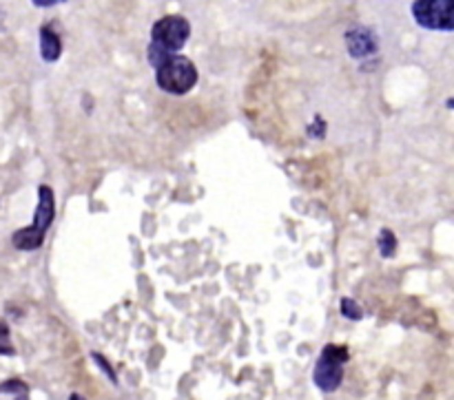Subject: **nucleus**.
Masks as SVG:
<instances>
[{"label": "nucleus", "instance_id": "obj_1", "mask_svg": "<svg viewBox=\"0 0 454 400\" xmlns=\"http://www.w3.org/2000/svg\"><path fill=\"white\" fill-rule=\"evenodd\" d=\"M191 38V23L184 16H164L151 29V43L146 58L153 69L166 62L173 54H180L186 40Z\"/></svg>", "mask_w": 454, "mask_h": 400}, {"label": "nucleus", "instance_id": "obj_2", "mask_svg": "<svg viewBox=\"0 0 454 400\" xmlns=\"http://www.w3.org/2000/svg\"><path fill=\"white\" fill-rule=\"evenodd\" d=\"M56 219V197L54 191L47 184L38 186V206L34 213V222L32 226L16 230L12 235V244L16 250H23V252H32V250H38L43 246L45 237L49 233Z\"/></svg>", "mask_w": 454, "mask_h": 400}, {"label": "nucleus", "instance_id": "obj_3", "mask_svg": "<svg viewBox=\"0 0 454 400\" xmlns=\"http://www.w3.org/2000/svg\"><path fill=\"white\" fill-rule=\"evenodd\" d=\"M200 73H197V67L191 58L173 54L166 62H162L155 69V82L162 91L171 93V95H186L191 93Z\"/></svg>", "mask_w": 454, "mask_h": 400}, {"label": "nucleus", "instance_id": "obj_4", "mask_svg": "<svg viewBox=\"0 0 454 400\" xmlns=\"http://www.w3.org/2000/svg\"><path fill=\"white\" fill-rule=\"evenodd\" d=\"M350 361V352L346 345L328 343L324 345L321 356L315 363L313 381L324 394H330L339 389L343 383V374H346V363Z\"/></svg>", "mask_w": 454, "mask_h": 400}, {"label": "nucleus", "instance_id": "obj_5", "mask_svg": "<svg viewBox=\"0 0 454 400\" xmlns=\"http://www.w3.org/2000/svg\"><path fill=\"white\" fill-rule=\"evenodd\" d=\"M412 18L428 32H454V0H414Z\"/></svg>", "mask_w": 454, "mask_h": 400}, {"label": "nucleus", "instance_id": "obj_6", "mask_svg": "<svg viewBox=\"0 0 454 400\" xmlns=\"http://www.w3.org/2000/svg\"><path fill=\"white\" fill-rule=\"evenodd\" d=\"M343 43H346L348 56L352 60H366L379 51V38L374 34V29L366 25L348 27L346 36H343Z\"/></svg>", "mask_w": 454, "mask_h": 400}, {"label": "nucleus", "instance_id": "obj_7", "mask_svg": "<svg viewBox=\"0 0 454 400\" xmlns=\"http://www.w3.org/2000/svg\"><path fill=\"white\" fill-rule=\"evenodd\" d=\"M63 56V40L52 25L41 27V58L45 62L54 64Z\"/></svg>", "mask_w": 454, "mask_h": 400}, {"label": "nucleus", "instance_id": "obj_8", "mask_svg": "<svg viewBox=\"0 0 454 400\" xmlns=\"http://www.w3.org/2000/svg\"><path fill=\"white\" fill-rule=\"evenodd\" d=\"M377 248L383 259H392L397 255V235H394L390 228H383L377 237Z\"/></svg>", "mask_w": 454, "mask_h": 400}, {"label": "nucleus", "instance_id": "obj_9", "mask_svg": "<svg viewBox=\"0 0 454 400\" xmlns=\"http://www.w3.org/2000/svg\"><path fill=\"white\" fill-rule=\"evenodd\" d=\"M339 309H341L343 316L350 318V321H359V318H363V309H361L359 303L354 301V298H350V296H343V298H341Z\"/></svg>", "mask_w": 454, "mask_h": 400}, {"label": "nucleus", "instance_id": "obj_10", "mask_svg": "<svg viewBox=\"0 0 454 400\" xmlns=\"http://www.w3.org/2000/svg\"><path fill=\"white\" fill-rule=\"evenodd\" d=\"M3 396H12V398H29V389L23 381H5L3 383Z\"/></svg>", "mask_w": 454, "mask_h": 400}, {"label": "nucleus", "instance_id": "obj_11", "mask_svg": "<svg viewBox=\"0 0 454 400\" xmlns=\"http://www.w3.org/2000/svg\"><path fill=\"white\" fill-rule=\"evenodd\" d=\"M91 358H93V361H95L98 365H100V372L109 376V381H111L113 385H117V376H115V372H113L111 363H109L106 358H104L102 354H98V352H93V354H91Z\"/></svg>", "mask_w": 454, "mask_h": 400}, {"label": "nucleus", "instance_id": "obj_12", "mask_svg": "<svg viewBox=\"0 0 454 400\" xmlns=\"http://www.w3.org/2000/svg\"><path fill=\"white\" fill-rule=\"evenodd\" d=\"M306 133H308V137H313V139H321V137L326 135V122H324V117L315 115L313 124L306 128Z\"/></svg>", "mask_w": 454, "mask_h": 400}, {"label": "nucleus", "instance_id": "obj_13", "mask_svg": "<svg viewBox=\"0 0 454 400\" xmlns=\"http://www.w3.org/2000/svg\"><path fill=\"white\" fill-rule=\"evenodd\" d=\"M3 354H5V356H12V354H14L12 343H9V327H7V323H3Z\"/></svg>", "mask_w": 454, "mask_h": 400}, {"label": "nucleus", "instance_id": "obj_14", "mask_svg": "<svg viewBox=\"0 0 454 400\" xmlns=\"http://www.w3.org/2000/svg\"><path fill=\"white\" fill-rule=\"evenodd\" d=\"M36 7H56V5H63L67 0H32Z\"/></svg>", "mask_w": 454, "mask_h": 400}, {"label": "nucleus", "instance_id": "obj_15", "mask_svg": "<svg viewBox=\"0 0 454 400\" xmlns=\"http://www.w3.org/2000/svg\"><path fill=\"white\" fill-rule=\"evenodd\" d=\"M446 106H448V108H452V111H454V97H448V102H446Z\"/></svg>", "mask_w": 454, "mask_h": 400}]
</instances>
